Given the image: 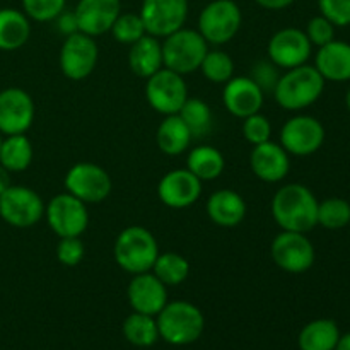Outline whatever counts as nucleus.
Segmentation results:
<instances>
[{
    "mask_svg": "<svg viewBox=\"0 0 350 350\" xmlns=\"http://www.w3.org/2000/svg\"><path fill=\"white\" fill-rule=\"evenodd\" d=\"M345 106H347V109L350 111V88H349L347 94H345Z\"/></svg>",
    "mask_w": 350,
    "mask_h": 350,
    "instance_id": "nucleus-46",
    "label": "nucleus"
},
{
    "mask_svg": "<svg viewBox=\"0 0 350 350\" xmlns=\"http://www.w3.org/2000/svg\"><path fill=\"white\" fill-rule=\"evenodd\" d=\"M65 188L84 204H101L113 190L111 176L94 163H77L65 174Z\"/></svg>",
    "mask_w": 350,
    "mask_h": 350,
    "instance_id": "nucleus-11",
    "label": "nucleus"
},
{
    "mask_svg": "<svg viewBox=\"0 0 350 350\" xmlns=\"http://www.w3.org/2000/svg\"><path fill=\"white\" fill-rule=\"evenodd\" d=\"M0 217L12 228H33L44 217V202L33 188L10 185L0 195Z\"/></svg>",
    "mask_w": 350,
    "mask_h": 350,
    "instance_id": "nucleus-9",
    "label": "nucleus"
},
{
    "mask_svg": "<svg viewBox=\"0 0 350 350\" xmlns=\"http://www.w3.org/2000/svg\"><path fill=\"white\" fill-rule=\"evenodd\" d=\"M150 272L166 287H174L183 284L190 275V263L183 255L174 252L159 253Z\"/></svg>",
    "mask_w": 350,
    "mask_h": 350,
    "instance_id": "nucleus-30",
    "label": "nucleus"
},
{
    "mask_svg": "<svg viewBox=\"0 0 350 350\" xmlns=\"http://www.w3.org/2000/svg\"><path fill=\"white\" fill-rule=\"evenodd\" d=\"M129 65L130 70L137 75V77L149 79L150 75L156 74L157 70L164 67L163 64V46H161L159 38L146 34L130 44L129 51Z\"/></svg>",
    "mask_w": 350,
    "mask_h": 350,
    "instance_id": "nucleus-24",
    "label": "nucleus"
},
{
    "mask_svg": "<svg viewBox=\"0 0 350 350\" xmlns=\"http://www.w3.org/2000/svg\"><path fill=\"white\" fill-rule=\"evenodd\" d=\"M291 154L279 142H263L253 146L250 166L253 174L265 183H279L289 174Z\"/></svg>",
    "mask_w": 350,
    "mask_h": 350,
    "instance_id": "nucleus-20",
    "label": "nucleus"
},
{
    "mask_svg": "<svg viewBox=\"0 0 350 350\" xmlns=\"http://www.w3.org/2000/svg\"><path fill=\"white\" fill-rule=\"evenodd\" d=\"M318 224L330 231H338L350 224V202L330 197L318 202Z\"/></svg>",
    "mask_w": 350,
    "mask_h": 350,
    "instance_id": "nucleus-33",
    "label": "nucleus"
},
{
    "mask_svg": "<svg viewBox=\"0 0 350 350\" xmlns=\"http://www.w3.org/2000/svg\"><path fill=\"white\" fill-rule=\"evenodd\" d=\"M243 137L246 139V142H250L252 146H258V144L269 142L270 137H272V125H270V120L267 118L262 113H255V115H250L246 118H243Z\"/></svg>",
    "mask_w": 350,
    "mask_h": 350,
    "instance_id": "nucleus-37",
    "label": "nucleus"
},
{
    "mask_svg": "<svg viewBox=\"0 0 350 350\" xmlns=\"http://www.w3.org/2000/svg\"><path fill=\"white\" fill-rule=\"evenodd\" d=\"M202 74L212 84H226L234 77V62L226 51L208 50L200 65Z\"/></svg>",
    "mask_w": 350,
    "mask_h": 350,
    "instance_id": "nucleus-34",
    "label": "nucleus"
},
{
    "mask_svg": "<svg viewBox=\"0 0 350 350\" xmlns=\"http://www.w3.org/2000/svg\"><path fill=\"white\" fill-rule=\"evenodd\" d=\"M79 21V31L96 38L108 33L122 14L120 0H79L74 9Z\"/></svg>",
    "mask_w": 350,
    "mask_h": 350,
    "instance_id": "nucleus-21",
    "label": "nucleus"
},
{
    "mask_svg": "<svg viewBox=\"0 0 350 350\" xmlns=\"http://www.w3.org/2000/svg\"><path fill=\"white\" fill-rule=\"evenodd\" d=\"M99 48L92 36L84 33L70 34L64 40L58 55L62 74L70 81H84L98 65Z\"/></svg>",
    "mask_w": 350,
    "mask_h": 350,
    "instance_id": "nucleus-12",
    "label": "nucleus"
},
{
    "mask_svg": "<svg viewBox=\"0 0 350 350\" xmlns=\"http://www.w3.org/2000/svg\"><path fill=\"white\" fill-rule=\"evenodd\" d=\"M191 140L193 137H191L190 130L178 115L164 116V120L157 126V147L166 156H180V154L187 152Z\"/></svg>",
    "mask_w": 350,
    "mask_h": 350,
    "instance_id": "nucleus-25",
    "label": "nucleus"
},
{
    "mask_svg": "<svg viewBox=\"0 0 350 350\" xmlns=\"http://www.w3.org/2000/svg\"><path fill=\"white\" fill-rule=\"evenodd\" d=\"M273 263L287 273H306L317 260L313 243L304 232L280 231L270 245Z\"/></svg>",
    "mask_w": 350,
    "mask_h": 350,
    "instance_id": "nucleus-10",
    "label": "nucleus"
},
{
    "mask_svg": "<svg viewBox=\"0 0 350 350\" xmlns=\"http://www.w3.org/2000/svg\"><path fill=\"white\" fill-rule=\"evenodd\" d=\"M126 297L133 311L157 317L167 304V287L152 272L137 273L126 287Z\"/></svg>",
    "mask_w": 350,
    "mask_h": 350,
    "instance_id": "nucleus-18",
    "label": "nucleus"
},
{
    "mask_svg": "<svg viewBox=\"0 0 350 350\" xmlns=\"http://www.w3.org/2000/svg\"><path fill=\"white\" fill-rule=\"evenodd\" d=\"M202 195V181L187 167L173 170L161 178L157 185V197L166 207L181 211L198 202Z\"/></svg>",
    "mask_w": 350,
    "mask_h": 350,
    "instance_id": "nucleus-17",
    "label": "nucleus"
},
{
    "mask_svg": "<svg viewBox=\"0 0 350 350\" xmlns=\"http://www.w3.org/2000/svg\"><path fill=\"white\" fill-rule=\"evenodd\" d=\"M67 0H23V9L29 19L38 23H50L65 10Z\"/></svg>",
    "mask_w": 350,
    "mask_h": 350,
    "instance_id": "nucleus-36",
    "label": "nucleus"
},
{
    "mask_svg": "<svg viewBox=\"0 0 350 350\" xmlns=\"http://www.w3.org/2000/svg\"><path fill=\"white\" fill-rule=\"evenodd\" d=\"M109 33L113 34L118 43L123 44H133L135 41H139L140 38H144L147 34L146 26H144V21L140 17V14H120L118 19L115 21V24L111 26Z\"/></svg>",
    "mask_w": 350,
    "mask_h": 350,
    "instance_id": "nucleus-35",
    "label": "nucleus"
},
{
    "mask_svg": "<svg viewBox=\"0 0 350 350\" xmlns=\"http://www.w3.org/2000/svg\"><path fill=\"white\" fill-rule=\"evenodd\" d=\"M139 14L147 34L166 38L185 27L188 17V0H144Z\"/></svg>",
    "mask_w": 350,
    "mask_h": 350,
    "instance_id": "nucleus-14",
    "label": "nucleus"
},
{
    "mask_svg": "<svg viewBox=\"0 0 350 350\" xmlns=\"http://www.w3.org/2000/svg\"><path fill=\"white\" fill-rule=\"evenodd\" d=\"M55 26H57L58 33L64 34L65 38L79 33V21L74 10H62L55 19Z\"/></svg>",
    "mask_w": 350,
    "mask_h": 350,
    "instance_id": "nucleus-42",
    "label": "nucleus"
},
{
    "mask_svg": "<svg viewBox=\"0 0 350 350\" xmlns=\"http://www.w3.org/2000/svg\"><path fill=\"white\" fill-rule=\"evenodd\" d=\"M161 46H163L164 67L180 75L198 70L208 51V43L198 33V29H188V27H181L170 36L163 38Z\"/></svg>",
    "mask_w": 350,
    "mask_h": 350,
    "instance_id": "nucleus-5",
    "label": "nucleus"
},
{
    "mask_svg": "<svg viewBox=\"0 0 350 350\" xmlns=\"http://www.w3.org/2000/svg\"><path fill=\"white\" fill-rule=\"evenodd\" d=\"M36 115V106L29 92L21 88L0 91V133L17 135L31 129Z\"/></svg>",
    "mask_w": 350,
    "mask_h": 350,
    "instance_id": "nucleus-15",
    "label": "nucleus"
},
{
    "mask_svg": "<svg viewBox=\"0 0 350 350\" xmlns=\"http://www.w3.org/2000/svg\"><path fill=\"white\" fill-rule=\"evenodd\" d=\"M44 219L58 238L82 236L89 226L88 204L68 191L58 193L44 205Z\"/></svg>",
    "mask_w": 350,
    "mask_h": 350,
    "instance_id": "nucleus-7",
    "label": "nucleus"
},
{
    "mask_svg": "<svg viewBox=\"0 0 350 350\" xmlns=\"http://www.w3.org/2000/svg\"><path fill=\"white\" fill-rule=\"evenodd\" d=\"M314 68L320 72L325 81H350V43L334 40L318 48Z\"/></svg>",
    "mask_w": 350,
    "mask_h": 350,
    "instance_id": "nucleus-23",
    "label": "nucleus"
},
{
    "mask_svg": "<svg viewBox=\"0 0 350 350\" xmlns=\"http://www.w3.org/2000/svg\"><path fill=\"white\" fill-rule=\"evenodd\" d=\"M205 211L208 219L219 228H236L246 217V202L238 191L222 188L208 197Z\"/></svg>",
    "mask_w": 350,
    "mask_h": 350,
    "instance_id": "nucleus-22",
    "label": "nucleus"
},
{
    "mask_svg": "<svg viewBox=\"0 0 350 350\" xmlns=\"http://www.w3.org/2000/svg\"><path fill=\"white\" fill-rule=\"evenodd\" d=\"M243 14L234 0H212L198 16V33L208 44L229 43L239 33Z\"/></svg>",
    "mask_w": 350,
    "mask_h": 350,
    "instance_id": "nucleus-6",
    "label": "nucleus"
},
{
    "mask_svg": "<svg viewBox=\"0 0 350 350\" xmlns=\"http://www.w3.org/2000/svg\"><path fill=\"white\" fill-rule=\"evenodd\" d=\"M280 146L293 156L306 157L318 152L325 142V126L314 116L297 115L280 129Z\"/></svg>",
    "mask_w": 350,
    "mask_h": 350,
    "instance_id": "nucleus-13",
    "label": "nucleus"
},
{
    "mask_svg": "<svg viewBox=\"0 0 350 350\" xmlns=\"http://www.w3.org/2000/svg\"><path fill=\"white\" fill-rule=\"evenodd\" d=\"M304 33H306L308 40L311 41L313 46L320 48L335 40V24L320 14V16L310 19Z\"/></svg>",
    "mask_w": 350,
    "mask_h": 350,
    "instance_id": "nucleus-40",
    "label": "nucleus"
},
{
    "mask_svg": "<svg viewBox=\"0 0 350 350\" xmlns=\"http://www.w3.org/2000/svg\"><path fill=\"white\" fill-rule=\"evenodd\" d=\"M178 116L188 126L193 139L205 137L207 133H211L212 126H214V115H212L211 106L198 98H188L178 111Z\"/></svg>",
    "mask_w": 350,
    "mask_h": 350,
    "instance_id": "nucleus-32",
    "label": "nucleus"
},
{
    "mask_svg": "<svg viewBox=\"0 0 350 350\" xmlns=\"http://www.w3.org/2000/svg\"><path fill=\"white\" fill-rule=\"evenodd\" d=\"M267 51H269L270 62H273L279 68L289 70V68L308 64L313 44L308 40L304 31L297 27H284L270 38Z\"/></svg>",
    "mask_w": 350,
    "mask_h": 350,
    "instance_id": "nucleus-16",
    "label": "nucleus"
},
{
    "mask_svg": "<svg viewBox=\"0 0 350 350\" xmlns=\"http://www.w3.org/2000/svg\"><path fill=\"white\" fill-rule=\"evenodd\" d=\"M2 140H3V137H2V133H0V147H2Z\"/></svg>",
    "mask_w": 350,
    "mask_h": 350,
    "instance_id": "nucleus-47",
    "label": "nucleus"
},
{
    "mask_svg": "<svg viewBox=\"0 0 350 350\" xmlns=\"http://www.w3.org/2000/svg\"><path fill=\"white\" fill-rule=\"evenodd\" d=\"M33 144L27 139L26 133L17 135H5L0 147V164L9 173H21L26 171L33 163Z\"/></svg>",
    "mask_w": 350,
    "mask_h": 350,
    "instance_id": "nucleus-29",
    "label": "nucleus"
},
{
    "mask_svg": "<svg viewBox=\"0 0 350 350\" xmlns=\"http://www.w3.org/2000/svg\"><path fill=\"white\" fill-rule=\"evenodd\" d=\"M226 167L224 156L219 149L212 146H198L188 152L187 170L191 171L198 180L212 181L217 180Z\"/></svg>",
    "mask_w": 350,
    "mask_h": 350,
    "instance_id": "nucleus-28",
    "label": "nucleus"
},
{
    "mask_svg": "<svg viewBox=\"0 0 350 350\" xmlns=\"http://www.w3.org/2000/svg\"><path fill=\"white\" fill-rule=\"evenodd\" d=\"M340 330L334 320L318 318L304 325L297 337V345L301 350H335Z\"/></svg>",
    "mask_w": 350,
    "mask_h": 350,
    "instance_id": "nucleus-27",
    "label": "nucleus"
},
{
    "mask_svg": "<svg viewBox=\"0 0 350 350\" xmlns=\"http://www.w3.org/2000/svg\"><path fill=\"white\" fill-rule=\"evenodd\" d=\"M335 350H350V332L344 335L340 334L337 345H335Z\"/></svg>",
    "mask_w": 350,
    "mask_h": 350,
    "instance_id": "nucleus-45",
    "label": "nucleus"
},
{
    "mask_svg": "<svg viewBox=\"0 0 350 350\" xmlns=\"http://www.w3.org/2000/svg\"><path fill=\"white\" fill-rule=\"evenodd\" d=\"M10 185H12L10 183V173L2 166V164H0V195H2Z\"/></svg>",
    "mask_w": 350,
    "mask_h": 350,
    "instance_id": "nucleus-44",
    "label": "nucleus"
},
{
    "mask_svg": "<svg viewBox=\"0 0 350 350\" xmlns=\"http://www.w3.org/2000/svg\"><path fill=\"white\" fill-rule=\"evenodd\" d=\"M349 202H350V200H349Z\"/></svg>",
    "mask_w": 350,
    "mask_h": 350,
    "instance_id": "nucleus-48",
    "label": "nucleus"
},
{
    "mask_svg": "<svg viewBox=\"0 0 350 350\" xmlns=\"http://www.w3.org/2000/svg\"><path fill=\"white\" fill-rule=\"evenodd\" d=\"M325 79L314 65H299L280 74L273 91L277 105L287 111H301L321 98L325 91Z\"/></svg>",
    "mask_w": 350,
    "mask_h": 350,
    "instance_id": "nucleus-2",
    "label": "nucleus"
},
{
    "mask_svg": "<svg viewBox=\"0 0 350 350\" xmlns=\"http://www.w3.org/2000/svg\"><path fill=\"white\" fill-rule=\"evenodd\" d=\"M260 7L269 10H282L293 5L296 0H255Z\"/></svg>",
    "mask_w": 350,
    "mask_h": 350,
    "instance_id": "nucleus-43",
    "label": "nucleus"
},
{
    "mask_svg": "<svg viewBox=\"0 0 350 350\" xmlns=\"http://www.w3.org/2000/svg\"><path fill=\"white\" fill-rule=\"evenodd\" d=\"M263 92H272L275 91V85L280 79V72L279 67H277L273 62H270L269 58L267 60H260L256 62L255 65L252 67V72L248 75Z\"/></svg>",
    "mask_w": 350,
    "mask_h": 350,
    "instance_id": "nucleus-38",
    "label": "nucleus"
},
{
    "mask_svg": "<svg viewBox=\"0 0 350 350\" xmlns=\"http://www.w3.org/2000/svg\"><path fill=\"white\" fill-rule=\"evenodd\" d=\"M265 92L250 77H231L222 89V105L236 118L262 111Z\"/></svg>",
    "mask_w": 350,
    "mask_h": 350,
    "instance_id": "nucleus-19",
    "label": "nucleus"
},
{
    "mask_svg": "<svg viewBox=\"0 0 350 350\" xmlns=\"http://www.w3.org/2000/svg\"><path fill=\"white\" fill-rule=\"evenodd\" d=\"M146 99L150 108L159 115H178L188 96V84L185 75L163 67L146 79Z\"/></svg>",
    "mask_w": 350,
    "mask_h": 350,
    "instance_id": "nucleus-8",
    "label": "nucleus"
},
{
    "mask_svg": "<svg viewBox=\"0 0 350 350\" xmlns=\"http://www.w3.org/2000/svg\"><path fill=\"white\" fill-rule=\"evenodd\" d=\"M159 338L171 345H188L202 337L205 318L200 308L188 301L167 303L156 317Z\"/></svg>",
    "mask_w": 350,
    "mask_h": 350,
    "instance_id": "nucleus-4",
    "label": "nucleus"
},
{
    "mask_svg": "<svg viewBox=\"0 0 350 350\" xmlns=\"http://www.w3.org/2000/svg\"><path fill=\"white\" fill-rule=\"evenodd\" d=\"M159 253L156 236L142 226H129L123 229L113 246L116 265L130 275L150 272Z\"/></svg>",
    "mask_w": 350,
    "mask_h": 350,
    "instance_id": "nucleus-3",
    "label": "nucleus"
},
{
    "mask_svg": "<svg viewBox=\"0 0 350 350\" xmlns=\"http://www.w3.org/2000/svg\"><path fill=\"white\" fill-rule=\"evenodd\" d=\"M318 7L335 27L350 26V0H318Z\"/></svg>",
    "mask_w": 350,
    "mask_h": 350,
    "instance_id": "nucleus-41",
    "label": "nucleus"
},
{
    "mask_svg": "<svg viewBox=\"0 0 350 350\" xmlns=\"http://www.w3.org/2000/svg\"><path fill=\"white\" fill-rule=\"evenodd\" d=\"M85 246L81 236L75 238H60L57 245V260L65 267H75L84 260Z\"/></svg>",
    "mask_w": 350,
    "mask_h": 350,
    "instance_id": "nucleus-39",
    "label": "nucleus"
},
{
    "mask_svg": "<svg viewBox=\"0 0 350 350\" xmlns=\"http://www.w3.org/2000/svg\"><path fill=\"white\" fill-rule=\"evenodd\" d=\"M272 215L282 231L308 234L318 226V198L306 185H284L272 198Z\"/></svg>",
    "mask_w": 350,
    "mask_h": 350,
    "instance_id": "nucleus-1",
    "label": "nucleus"
},
{
    "mask_svg": "<svg viewBox=\"0 0 350 350\" xmlns=\"http://www.w3.org/2000/svg\"><path fill=\"white\" fill-rule=\"evenodd\" d=\"M31 36L29 17L17 9H0V50L14 51Z\"/></svg>",
    "mask_w": 350,
    "mask_h": 350,
    "instance_id": "nucleus-26",
    "label": "nucleus"
},
{
    "mask_svg": "<svg viewBox=\"0 0 350 350\" xmlns=\"http://www.w3.org/2000/svg\"><path fill=\"white\" fill-rule=\"evenodd\" d=\"M123 335L132 345L150 347L159 340V328H157L156 317L133 311L123 321Z\"/></svg>",
    "mask_w": 350,
    "mask_h": 350,
    "instance_id": "nucleus-31",
    "label": "nucleus"
}]
</instances>
